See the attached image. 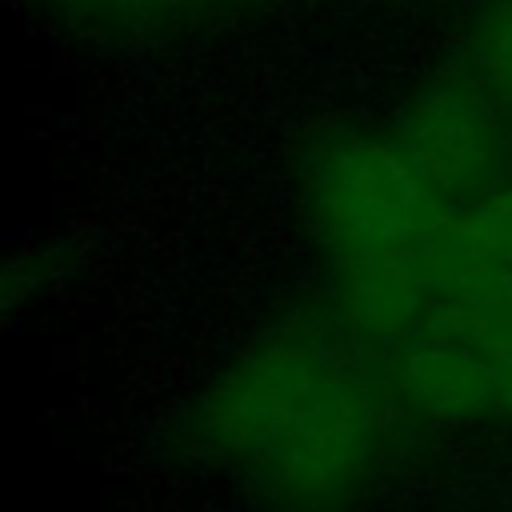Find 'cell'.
<instances>
[{
    "label": "cell",
    "instance_id": "1",
    "mask_svg": "<svg viewBox=\"0 0 512 512\" xmlns=\"http://www.w3.org/2000/svg\"><path fill=\"white\" fill-rule=\"evenodd\" d=\"M420 432L388 352L324 300L256 324L176 420L192 464L248 512H368Z\"/></svg>",
    "mask_w": 512,
    "mask_h": 512
},
{
    "label": "cell",
    "instance_id": "2",
    "mask_svg": "<svg viewBox=\"0 0 512 512\" xmlns=\"http://www.w3.org/2000/svg\"><path fill=\"white\" fill-rule=\"evenodd\" d=\"M296 216L320 260V300L376 348L412 336L452 264L456 208L392 128L324 124L292 164Z\"/></svg>",
    "mask_w": 512,
    "mask_h": 512
},
{
    "label": "cell",
    "instance_id": "3",
    "mask_svg": "<svg viewBox=\"0 0 512 512\" xmlns=\"http://www.w3.org/2000/svg\"><path fill=\"white\" fill-rule=\"evenodd\" d=\"M388 128L456 212L512 180V116L452 56L416 80Z\"/></svg>",
    "mask_w": 512,
    "mask_h": 512
},
{
    "label": "cell",
    "instance_id": "4",
    "mask_svg": "<svg viewBox=\"0 0 512 512\" xmlns=\"http://www.w3.org/2000/svg\"><path fill=\"white\" fill-rule=\"evenodd\" d=\"M424 320L444 324L476 348L496 384V424L512 428V268L452 256Z\"/></svg>",
    "mask_w": 512,
    "mask_h": 512
},
{
    "label": "cell",
    "instance_id": "5",
    "mask_svg": "<svg viewBox=\"0 0 512 512\" xmlns=\"http://www.w3.org/2000/svg\"><path fill=\"white\" fill-rule=\"evenodd\" d=\"M52 20H60L72 32H84L92 40H116V44H156L168 36L200 32L228 12H236L244 0H36Z\"/></svg>",
    "mask_w": 512,
    "mask_h": 512
},
{
    "label": "cell",
    "instance_id": "6",
    "mask_svg": "<svg viewBox=\"0 0 512 512\" xmlns=\"http://www.w3.org/2000/svg\"><path fill=\"white\" fill-rule=\"evenodd\" d=\"M452 60L512 116V0H476Z\"/></svg>",
    "mask_w": 512,
    "mask_h": 512
},
{
    "label": "cell",
    "instance_id": "7",
    "mask_svg": "<svg viewBox=\"0 0 512 512\" xmlns=\"http://www.w3.org/2000/svg\"><path fill=\"white\" fill-rule=\"evenodd\" d=\"M452 248L472 264L512 268V180L456 212Z\"/></svg>",
    "mask_w": 512,
    "mask_h": 512
}]
</instances>
